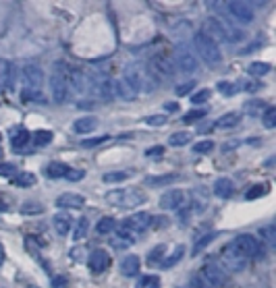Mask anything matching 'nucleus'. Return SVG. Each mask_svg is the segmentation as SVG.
<instances>
[{
	"label": "nucleus",
	"mask_w": 276,
	"mask_h": 288,
	"mask_svg": "<svg viewBox=\"0 0 276 288\" xmlns=\"http://www.w3.org/2000/svg\"><path fill=\"white\" fill-rule=\"evenodd\" d=\"M145 71L154 83H164V81H170V79L177 75V66L170 56H166L164 52H158L147 60Z\"/></svg>",
	"instance_id": "1"
},
{
	"label": "nucleus",
	"mask_w": 276,
	"mask_h": 288,
	"mask_svg": "<svg viewBox=\"0 0 276 288\" xmlns=\"http://www.w3.org/2000/svg\"><path fill=\"white\" fill-rule=\"evenodd\" d=\"M193 48L206 64H218L222 60V52H220V48H218V44L212 38L206 36L204 31H198L193 36Z\"/></svg>",
	"instance_id": "2"
},
{
	"label": "nucleus",
	"mask_w": 276,
	"mask_h": 288,
	"mask_svg": "<svg viewBox=\"0 0 276 288\" xmlns=\"http://www.w3.org/2000/svg\"><path fill=\"white\" fill-rule=\"evenodd\" d=\"M106 201L110 205H117V207H137V205L145 203V195L135 187L117 189V191L106 193Z\"/></svg>",
	"instance_id": "3"
},
{
	"label": "nucleus",
	"mask_w": 276,
	"mask_h": 288,
	"mask_svg": "<svg viewBox=\"0 0 276 288\" xmlns=\"http://www.w3.org/2000/svg\"><path fill=\"white\" fill-rule=\"evenodd\" d=\"M149 224H152V214L137 212V214H131L127 220H123L121 226H119V230H121V232H125L127 236H131V238L137 240V236H139L143 230H147Z\"/></svg>",
	"instance_id": "4"
},
{
	"label": "nucleus",
	"mask_w": 276,
	"mask_h": 288,
	"mask_svg": "<svg viewBox=\"0 0 276 288\" xmlns=\"http://www.w3.org/2000/svg\"><path fill=\"white\" fill-rule=\"evenodd\" d=\"M220 268L226 270V272H233V274L243 272L247 268V259L241 255L239 249L231 243L228 247H224L222 253H220Z\"/></svg>",
	"instance_id": "5"
},
{
	"label": "nucleus",
	"mask_w": 276,
	"mask_h": 288,
	"mask_svg": "<svg viewBox=\"0 0 276 288\" xmlns=\"http://www.w3.org/2000/svg\"><path fill=\"white\" fill-rule=\"evenodd\" d=\"M175 66H179V71L183 73H195L200 68L198 56L193 54L187 44H179L175 48Z\"/></svg>",
	"instance_id": "6"
},
{
	"label": "nucleus",
	"mask_w": 276,
	"mask_h": 288,
	"mask_svg": "<svg viewBox=\"0 0 276 288\" xmlns=\"http://www.w3.org/2000/svg\"><path fill=\"white\" fill-rule=\"evenodd\" d=\"M200 278L208 284L210 288H222L226 284V272L218 266V263H204V266L200 268L198 272Z\"/></svg>",
	"instance_id": "7"
},
{
	"label": "nucleus",
	"mask_w": 276,
	"mask_h": 288,
	"mask_svg": "<svg viewBox=\"0 0 276 288\" xmlns=\"http://www.w3.org/2000/svg\"><path fill=\"white\" fill-rule=\"evenodd\" d=\"M233 245L239 249V253L243 255L247 261L249 259H256L262 255V245L258 243V238L256 236H251V234H239L235 240H233Z\"/></svg>",
	"instance_id": "8"
},
{
	"label": "nucleus",
	"mask_w": 276,
	"mask_h": 288,
	"mask_svg": "<svg viewBox=\"0 0 276 288\" xmlns=\"http://www.w3.org/2000/svg\"><path fill=\"white\" fill-rule=\"evenodd\" d=\"M228 13H231V17L241 23V25H247V23L254 21V10H251V6L247 2H241V0H233V2L226 4Z\"/></svg>",
	"instance_id": "9"
},
{
	"label": "nucleus",
	"mask_w": 276,
	"mask_h": 288,
	"mask_svg": "<svg viewBox=\"0 0 276 288\" xmlns=\"http://www.w3.org/2000/svg\"><path fill=\"white\" fill-rule=\"evenodd\" d=\"M50 87H52V100L54 102H65L67 100V81L63 77V62H56V73L50 79Z\"/></svg>",
	"instance_id": "10"
},
{
	"label": "nucleus",
	"mask_w": 276,
	"mask_h": 288,
	"mask_svg": "<svg viewBox=\"0 0 276 288\" xmlns=\"http://www.w3.org/2000/svg\"><path fill=\"white\" fill-rule=\"evenodd\" d=\"M125 81H127L137 94L143 89V83H145V79H149V75H147V71L143 66H139V64H131L127 71H125Z\"/></svg>",
	"instance_id": "11"
},
{
	"label": "nucleus",
	"mask_w": 276,
	"mask_h": 288,
	"mask_svg": "<svg viewBox=\"0 0 276 288\" xmlns=\"http://www.w3.org/2000/svg\"><path fill=\"white\" fill-rule=\"evenodd\" d=\"M204 33H206L208 38H212L216 44H218V42H228L224 25L220 23V19H216V17H210V19L204 21Z\"/></svg>",
	"instance_id": "12"
},
{
	"label": "nucleus",
	"mask_w": 276,
	"mask_h": 288,
	"mask_svg": "<svg viewBox=\"0 0 276 288\" xmlns=\"http://www.w3.org/2000/svg\"><path fill=\"white\" fill-rule=\"evenodd\" d=\"M87 266L94 274L106 272L108 266H110V255L104 249H94V251H91V255H89V259H87Z\"/></svg>",
	"instance_id": "13"
},
{
	"label": "nucleus",
	"mask_w": 276,
	"mask_h": 288,
	"mask_svg": "<svg viewBox=\"0 0 276 288\" xmlns=\"http://www.w3.org/2000/svg\"><path fill=\"white\" fill-rule=\"evenodd\" d=\"M23 79H25L27 89H40L44 85V71L38 64H25V68H23Z\"/></svg>",
	"instance_id": "14"
},
{
	"label": "nucleus",
	"mask_w": 276,
	"mask_h": 288,
	"mask_svg": "<svg viewBox=\"0 0 276 288\" xmlns=\"http://www.w3.org/2000/svg\"><path fill=\"white\" fill-rule=\"evenodd\" d=\"M185 201V193L181 189H172V191H166L162 197H160V207L162 210H177V207L183 205Z\"/></svg>",
	"instance_id": "15"
},
{
	"label": "nucleus",
	"mask_w": 276,
	"mask_h": 288,
	"mask_svg": "<svg viewBox=\"0 0 276 288\" xmlns=\"http://www.w3.org/2000/svg\"><path fill=\"white\" fill-rule=\"evenodd\" d=\"M15 83V64L8 60H0V91L13 89Z\"/></svg>",
	"instance_id": "16"
},
{
	"label": "nucleus",
	"mask_w": 276,
	"mask_h": 288,
	"mask_svg": "<svg viewBox=\"0 0 276 288\" xmlns=\"http://www.w3.org/2000/svg\"><path fill=\"white\" fill-rule=\"evenodd\" d=\"M56 205L63 210H79L85 205V197L79 193H63L61 197H56Z\"/></svg>",
	"instance_id": "17"
},
{
	"label": "nucleus",
	"mask_w": 276,
	"mask_h": 288,
	"mask_svg": "<svg viewBox=\"0 0 276 288\" xmlns=\"http://www.w3.org/2000/svg\"><path fill=\"white\" fill-rule=\"evenodd\" d=\"M139 268H141V263L137 255H127L121 259V274L127 276V278H133V276L139 274Z\"/></svg>",
	"instance_id": "18"
},
{
	"label": "nucleus",
	"mask_w": 276,
	"mask_h": 288,
	"mask_svg": "<svg viewBox=\"0 0 276 288\" xmlns=\"http://www.w3.org/2000/svg\"><path fill=\"white\" fill-rule=\"evenodd\" d=\"M8 137H10V145L17 147V149H23L29 143V133H27V129H23V126H15V129H10Z\"/></svg>",
	"instance_id": "19"
},
{
	"label": "nucleus",
	"mask_w": 276,
	"mask_h": 288,
	"mask_svg": "<svg viewBox=\"0 0 276 288\" xmlns=\"http://www.w3.org/2000/svg\"><path fill=\"white\" fill-rule=\"evenodd\" d=\"M98 126V120L94 116H83V118H77L73 122V131L77 135H83V133H94V129Z\"/></svg>",
	"instance_id": "20"
},
{
	"label": "nucleus",
	"mask_w": 276,
	"mask_h": 288,
	"mask_svg": "<svg viewBox=\"0 0 276 288\" xmlns=\"http://www.w3.org/2000/svg\"><path fill=\"white\" fill-rule=\"evenodd\" d=\"M258 234H260V240H258L260 245L268 247V249L276 247V228L274 226H262Z\"/></svg>",
	"instance_id": "21"
},
{
	"label": "nucleus",
	"mask_w": 276,
	"mask_h": 288,
	"mask_svg": "<svg viewBox=\"0 0 276 288\" xmlns=\"http://www.w3.org/2000/svg\"><path fill=\"white\" fill-rule=\"evenodd\" d=\"M233 191H235V185H233L231 178H218V180L214 182V193H216V197L226 199V197H231V195H233Z\"/></svg>",
	"instance_id": "22"
},
{
	"label": "nucleus",
	"mask_w": 276,
	"mask_h": 288,
	"mask_svg": "<svg viewBox=\"0 0 276 288\" xmlns=\"http://www.w3.org/2000/svg\"><path fill=\"white\" fill-rule=\"evenodd\" d=\"M52 224H54L56 232H59L61 236H65V234H69V230H71V218H69L67 214H54Z\"/></svg>",
	"instance_id": "23"
},
{
	"label": "nucleus",
	"mask_w": 276,
	"mask_h": 288,
	"mask_svg": "<svg viewBox=\"0 0 276 288\" xmlns=\"http://www.w3.org/2000/svg\"><path fill=\"white\" fill-rule=\"evenodd\" d=\"M114 87H117V98H121V100H135V96H137V91L125 81V79H119V81H114Z\"/></svg>",
	"instance_id": "24"
},
{
	"label": "nucleus",
	"mask_w": 276,
	"mask_h": 288,
	"mask_svg": "<svg viewBox=\"0 0 276 288\" xmlns=\"http://www.w3.org/2000/svg\"><path fill=\"white\" fill-rule=\"evenodd\" d=\"M98 94L104 100L117 98V87H114L112 79H100V81H98Z\"/></svg>",
	"instance_id": "25"
},
{
	"label": "nucleus",
	"mask_w": 276,
	"mask_h": 288,
	"mask_svg": "<svg viewBox=\"0 0 276 288\" xmlns=\"http://www.w3.org/2000/svg\"><path fill=\"white\" fill-rule=\"evenodd\" d=\"M243 110L249 114V116H262V112L266 110V104H264L260 98H254V100H247L243 104Z\"/></svg>",
	"instance_id": "26"
},
{
	"label": "nucleus",
	"mask_w": 276,
	"mask_h": 288,
	"mask_svg": "<svg viewBox=\"0 0 276 288\" xmlns=\"http://www.w3.org/2000/svg\"><path fill=\"white\" fill-rule=\"evenodd\" d=\"M69 166L65 162H50L48 166H46V176L50 178H65Z\"/></svg>",
	"instance_id": "27"
},
{
	"label": "nucleus",
	"mask_w": 276,
	"mask_h": 288,
	"mask_svg": "<svg viewBox=\"0 0 276 288\" xmlns=\"http://www.w3.org/2000/svg\"><path fill=\"white\" fill-rule=\"evenodd\" d=\"M164 255H166V245H158V247H154L152 251L147 253V266H160L162 263V259H164Z\"/></svg>",
	"instance_id": "28"
},
{
	"label": "nucleus",
	"mask_w": 276,
	"mask_h": 288,
	"mask_svg": "<svg viewBox=\"0 0 276 288\" xmlns=\"http://www.w3.org/2000/svg\"><path fill=\"white\" fill-rule=\"evenodd\" d=\"M239 120H241V114H237V112H228V114H224V116L218 118L216 126H220V129H233V126L239 124Z\"/></svg>",
	"instance_id": "29"
},
{
	"label": "nucleus",
	"mask_w": 276,
	"mask_h": 288,
	"mask_svg": "<svg viewBox=\"0 0 276 288\" xmlns=\"http://www.w3.org/2000/svg\"><path fill=\"white\" fill-rule=\"evenodd\" d=\"M114 226H117V222H114V218H110V216H104V218H100L98 220V224H96V232L98 234H110L112 230H114Z\"/></svg>",
	"instance_id": "30"
},
{
	"label": "nucleus",
	"mask_w": 276,
	"mask_h": 288,
	"mask_svg": "<svg viewBox=\"0 0 276 288\" xmlns=\"http://www.w3.org/2000/svg\"><path fill=\"white\" fill-rule=\"evenodd\" d=\"M133 243H135V238L127 236L125 232H121V230H117V232H114V236H112V245H114V249H125V247H131Z\"/></svg>",
	"instance_id": "31"
},
{
	"label": "nucleus",
	"mask_w": 276,
	"mask_h": 288,
	"mask_svg": "<svg viewBox=\"0 0 276 288\" xmlns=\"http://www.w3.org/2000/svg\"><path fill=\"white\" fill-rule=\"evenodd\" d=\"M21 98H23V102H33V104H44L46 102V98H44V94L40 89H23L21 91Z\"/></svg>",
	"instance_id": "32"
},
{
	"label": "nucleus",
	"mask_w": 276,
	"mask_h": 288,
	"mask_svg": "<svg viewBox=\"0 0 276 288\" xmlns=\"http://www.w3.org/2000/svg\"><path fill=\"white\" fill-rule=\"evenodd\" d=\"M15 185L21 187V189L33 187L36 185V174H31V172H19V174L15 176Z\"/></svg>",
	"instance_id": "33"
},
{
	"label": "nucleus",
	"mask_w": 276,
	"mask_h": 288,
	"mask_svg": "<svg viewBox=\"0 0 276 288\" xmlns=\"http://www.w3.org/2000/svg\"><path fill=\"white\" fill-rule=\"evenodd\" d=\"M183 253H185V247H183V245H179L175 251L170 253L168 257H164V259H162V263H160V266H162V268H172V266H175V263H179V261H181Z\"/></svg>",
	"instance_id": "34"
},
{
	"label": "nucleus",
	"mask_w": 276,
	"mask_h": 288,
	"mask_svg": "<svg viewBox=\"0 0 276 288\" xmlns=\"http://www.w3.org/2000/svg\"><path fill=\"white\" fill-rule=\"evenodd\" d=\"M52 139H54L52 131L42 129V131H36V135H33V145H36V147H44V145H48Z\"/></svg>",
	"instance_id": "35"
},
{
	"label": "nucleus",
	"mask_w": 276,
	"mask_h": 288,
	"mask_svg": "<svg viewBox=\"0 0 276 288\" xmlns=\"http://www.w3.org/2000/svg\"><path fill=\"white\" fill-rule=\"evenodd\" d=\"M129 178V172H125V170H112V172H106L104 176H102V180L104 182H121V180H127Z\"/></svg>",
	"instance_id": "36"
},
{
	"label": "nucleus",
	"mask_w": 276,
	"mask_h": 288,
	"mask_svg": "<svg viewBox=\"0 0 276 288\" xmlns=\"http://www.w3.org/2000/svg\"><path fill=\"white\" fill-rule=\"evenodd\" d=\"M87 228H89L87 218H81V220L77 222V226H75V232H73V240H75V243H77V240H83L87 236Z\"/></svg>",
	"instance_id": "37"
},
{
	"label": "nucleus",
	"mask_w": 276,
	"mask_h": 288,
	"mask_svg": "<svg viewBox=\"0 0 276 288\" xmlns=\"http://www.w3.org/2000/svg\"><path fill=\"white\" fill-rule=\"evenodd\" d=\"M216 238V232H208V234H204L200 240H195V245H193V255H198V253H202L206 247H208L212 240Z\"/></svg>",
	"instance_id": "38"
},
{
	"label": "nucleus",
	"mask_w": 276,
	"mask_h": 288,
	"mask_svg": "<svg viewBox=\"0 0 276 288\" xmlns=\"http://www.w3.org/2000/svg\"><path fill=\"white\" fill-rule=\"evenodd\" d=\"M247 73L254 75V77H264L266 73H270V64L268 62H251L249 68H247Z\"/></svg>",
	"instance_id": "39"
},
{
	"label": "nucleus",
	"mask_w": 276,
	"mask_h": 288,
	"mask_svg": "<svg viewBox=\"0 0 276 288\" xmlns=\"http://www.w3.org/2000/svg\"><path fill=\"white\" fill-rule=\"evenodd\" d=\"M262 122L266 129H274L276 126V108H266L262 112Z\"/></svg>",
	"instance_id": "40"
},
{
	"label": "nucleus",
	"mask_w": 276,
	"mask_h": 288,
	"mask_svg": "<svg viewBox=\"0 0 276 288\" xmlns=\"http://www.w3.org/2000/svg\"><path fill=\"white\" fill-rule=\"evenodd\" d=\"M19 174L17 164H10V162H0V176L4 178H15Z\"/></svg>",
	"instance_id": "41"
},
{
	"label": "nucleus",
	"mask_w": 276,
	"mask_h": 288,
	"mask_svg": "<svg viewBox=\"0 0 276 288\" xmlns=\"http://www.w3.org/2000/svg\"><path fill=\"white\" fill-rule=\"evenodd\" d=\"M189 141H191V135H189V133H175V135H170V139H168V143L175 145V147L187 145Z\"/></svg>",
	"instance_id": "42"
},
{
	"label": "nucleus",
	"mask_w": 276,
	"mask_h": 288,
	"mask_svg": "<svg viewBox=\"0 0 276 288\" xmlns=\"http://www.w3.org/2000/svg\"><path fill=\"white\" fill-rule=\"evenodd\" d=\"M137 288H160V278L158 276H143L137 282Z\"/></svg>",
	"instance_id": "43"
},
{
	"label": "nucleus",
	"mask_w": 276,
	"mask_h": 288,
	"mask_svg": "<svg viewBox=\"0 0 276 288\" xmlns=\"http://www.w3.org/2000/svg\"><path fill=\"white\" fill-rule=\"evenodd\" d=\"M204 116H206L204 110H189L185 116H183V122H185V124H193V122H200Z\"/></svg>",
	"instance_id": "44"
},
{
	"label": "nucleus",
	"mask_w": 276,
	"mask_h": 288,
	"mask_svg": "<svg viewBox=\"0 0 276 288\" xmlns=\"http://www.w3.org/2000/svg\"><path fill=\"white\" fill-rule=\"evenodd\" d=\"M218 91L224 94V96H235L239 91V85H235L231 81H220V83H218Z\"/></svg>",
	"instance_id": "45"
},
{
	"label": "nucleus",
	"mask_w": 276,
	"mask_h": 288,
	"mask_svg": "<svg viewBox=\"0 0 276 288\" xmlns=\"http://www.w3.org/2000/svg\"><path fill=\"white\" fill-rule=\"evenodd\" d=\"M266 191H268V187H266V185H254V187H251V189L245 193V197H247L249 201H254V199L262 197V195L266 193Z\"/></svg>",
	"instance_id": "46"
},
{
	"label": "nucleus",
	"mask_w": 276,
	"mask_h": 288,
	"mask_svg": "<svg viewBox=\"0 0 276 288\" xmlns=\"http://www.w3.org/2000/svg\"><path fill=\"white\" fill-rule=\"evenodd\" d=\"M212 98V91L210 89H200V91H195V94L189 98L191 104H204L206 100H210Z\"/></svg>",
	"instance_id": "47"
},
{
	"label": "nucleus",
	"mask_w": 276,
	"mask_h": 288,
	"mask_svg": "<svg viewBox=\"0 0 276 288\" xmlns=\"http://www.w3.org/2000/svg\"><path fill=\"white\" fill-rule=\"evenodd\" d=\"M214 149V141L210 139H206V141H198L193 145V152H198V154H210Z\"/></svg>",
	"instance_id": "48"
},
{
	"label": "nucleus",
	"mask_w": 276,
	"mask_h": 288,
	"mask_svg": "<svg viewBox=\"0 0 276 288\" xmlns=\"http://www.w3.org/2000/svg\"><path fill=\"white\" fill-rule=\"evenodd\" d=\"M83 176H85V172H83V170H79V168H69V170H67V174H65V178H67V180H71V182L81 180Z\"/></svg>",
	"instance_id": "49"
},
{
	"label": "nucleus",
	"mask_w": 276,
	"mask_h": 288,
	"mask_svg": "<svg viewBox=\"0 0 276 288\" xmlns=\"http://www.w3.org/2000/svg\"><path fill=\"white\" fill-rule=\"evenodd\" d=\"M166 114H152V116H147L145 118V122L147 124H152V126H162V124H166Z\"/></svg>",
	"instance_id": "50"
},
{
	"label": "nucleus",
	"mask_w": 276,
	"mask_h": 288,
	"mask_svg": "<svg viewBox=\"0 0 276 288\" xmlns=\"http://www.w3.org/2000/svg\"><path fill=\"white\" fill-rule=\"evenodd\" d=\"M193 85H195V81H185V83H181V85H177V87H175V94H177L179 98L187 96L189 91L193 89Z\"/></svg>",
	"instance_id": "51"
},
{
	"label": "nucleus",
	"mask_w": 276,
	"mask_h": 288,
	"mask_svg": "<svg viewBox=\"0 0 276 288\" xmlns=\"http://www.w3.org/2000/svg\"><path fill=\"white\" fill-rule=\"evenodd\" d=\"M42 212V205H38V203H23L21 205V214H40Z\"/></svg>",
	"instance_id": "52"
},
{
	"label": "nucleus",
	"mask_w": 276,
	"mask_h": 288,
	"mask_svg": "<svg viewBox=\"0 0 276 288\" xmlns=\"http://www.w3.org/2000/svg\"><path fill=\"white\" fill-rule=\"evenodd\" d=\"M187 288H210V286L206 284V282L200 278L198 274H195V276H191V278H189V282H187Z\"/></svg>",
	"instance_id": "53"
},
{
	"label": "nucleus",
	"mask_w": 276,
	"mask_h": 288,
	"mask_svg": "<svg viewBox=\"0 0 276 288\" xmlns=\"http://www.w3.org/2000/svg\"><path fill=\"white\" fill-rule=\"evenodd\" d=\"M104 141H108V137H94V139L81 141V147H94V145H100V143H104Z\"/></svg>",
	"instance_id": "54"
},
{
	"label": "nucleus",
	"mask_w": 276,
	"mask_h": 288,
	"mask_svg": "<svg viewBox=\"0 0 276 288\" xmlns=\"http://www.w3.org/2000/svg\"><path fill=\"white\" fill-rule=\"evenodd\" d=\"M172 176H162V178H149V185H164V182H170Z\"/></svg>",
	"instance_id": "55"
},
{
	"label": "nucleus",
	"mask_w": 276,
	"mask_h": 288,
	"mask_svg": "<svg viewBox=\"0 0 276 288\" xmlns=\"http://www.w3.org/2000/svg\"><path fill=\"white\" fill-rule=\"evenodd\" d=\"M162 152H164V147H162V145H156V147H152V149H147L145 154H147V156H158V154L162 156Z\"/></svg>",
	"instance_id": "56"
},
{
	"label": "nucleus",
	"mask_w": 276,
	"mask_h": 288,
	"mask_svg": "<svg viewBox=\"0 0 276 288\" xmlns=\"http://www.w3.org/2000/svg\"><path fill=\"white\" fill-rule=\"evenodd\" d=\"M8 207H10V205H8L6 197H4V195H2V193H0V212H6V210H8Z\"/></svg>",
	"instance_id": "57"
},
{
	"label": "nucleus",
	"mask_w": 276,
	"mask_h": 288,
	"mask_svg": "<svg viewBox=\"0 0 276 288\" xmlns=\"http://www.w3.org/2000/svg\"><path fill=\"white\" fill-rule=\"evenodd\" d=\"M52 286H54V288H65V286H67V282H65V278H54Z\"/></svg>",
	"instance_id": "58"
},
{
	"label": "nucleus",
	"mask_w": 276,
	"mask_h": 288,
	"mask_svg": "<svg viewBox=\"0 0 276 288\" xmlns=\"http://www.w3.org/2000/svg\"><path fill=\"white\" fill-rule=\"evenodd\" d=\"M164 108H166V110H179V102H168Z\"/></svg>",
	"instance_id": "59"
},
{
	"label": "nucleus",
	"mask_w": 276,
	"mask_h": 288,
	"mask_svg": "<svg viewBox=\"0 0 276 288\" xmlns=\"http://www.w3.org/2000/svg\"><path fill=\"white\" fill-rule=\"evenodd\" d=\"M4 257H6V255H4V247L0 245V266H2V263H4Z\"/></svg>",
	"instance_id": "60"
},
{
	"label": "nucleus",
	"mask_w": 276,
	"mask_h": 288,
	"mask_svg": "<svg viewBox=\"0 0 276 288\" xmlns=\"http://www.w3.org/2000/svg\"><path fill=\"white\" fill-rule=\"evenodd\" d=\"M0 156H2V152H0Z\"/></svg>",
	"instance_id": "61"
}]
</instances>
